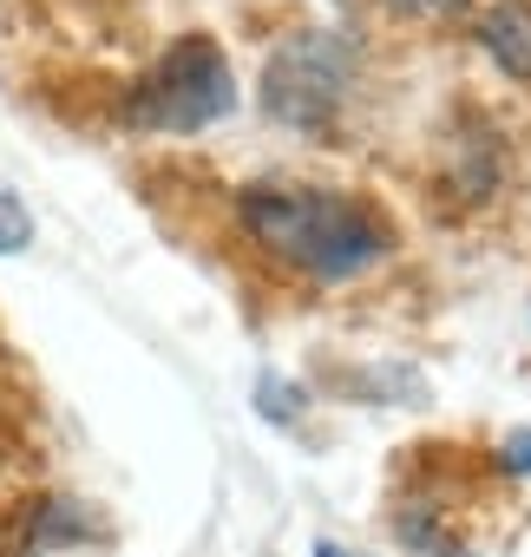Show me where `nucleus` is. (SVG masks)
<instances>
[{"label":"nucleus","mask_w":531,"mask_h":557,"mask_svg":"<svg viewBox=\"0 0 531 557\" xmlns=\"http://www.w3.org/2000/svg\"><path fill=\"white\" fill-rule=\"evenodd\" d=\"M236 230L302 283L342 289L394 256V223L368 190L342 184H296V177H256L236 190Z\"/></svg>","instance_id":"1"},{"label":"nucleus","mask_w":531,"mask_h":557,"mask_svg":"<svg viewBox=\"0 0 531 557\" xmlns=\"http://www.w3.org/2000/svg\"><path fill=\"white\" fill-rule=\"evenodd\" d=\"M112 112L125 132L151 138H197L236 112V73L217 34H177L145 73H132L112 92Z\"/></svg>","instance_id":"2"},{"label":"nucleus","mask_w":531,"mask_h":557,"mask_svg":"<svg viewBox=\"0 0 531 557\" xmlns=\"http://www.w3.org/2000/svg\"><path fill=\"white\" fill-rule=\"evenodd\" d=\"M348 86H355V40L335 27H302L262 60L256 106L283 132H329L342 119Z\"/></svg>","instance_id":"3"},{"label":"nucleus","mask_w":531,"mask_h":557,"mask_svg":"<svg viewBox=\"0 0 531 557\" xmlns=\"http://www.w3.org/2000/svg\"><path fill=\"white\" fill-rule=\"evenodd\" d=\"M505 164H511V151H505L498 125L479 119V106H466V112L446 125V151H440L433 171H427L433 210H440L446 223H453V210H485V203L498 197V184H505Z\"/></svg>","instance_id":"4"},{"label":"nucleus","mask_w":531,"mask_h":557,"mask_svg":"<svg viewBox=\"0 0 531 557\" xmlns=\"http://www.w3.org/2000/svg\"><path fill=\"white\" fill-rule=\"evenodd\" d=\"M472 40L485 47V60L505 79L531 86V0H485L472 14Z\"/></svg>","instance_id":"5"},{"label":"nucleus","mask_w":531,"mask_h":557,"mask_svg":"<svg viewBox=\"0 0 531 557\" xmlns=\"http://www.w3.org/2000/svg\"><path fill=\"white\" fill-rule=\"evenodd\" d=\"M86 524L92 511L66 492H40L21 505V531H14V550L21 557H47V550H66V544H86Z\"/></svg>","instance_id":"6"},{"label":"nucleus","mask_w":531,"mask_h":557,"mask_svg":"<svg viewBox=\"0 0 531 557\" xmlns=\"http://www.w3.org/2000/svg\"><path fill=\"white\" fill-rule=\"evenodd\" d=\"M256 413L270 420V426H296L309 413V387H296L283 374H256Z\"/></svg>","instance_id":"7"},{"label":"nucleus","mask_w":531,"mask_h":557,"mask_svg":"<svg viewBox=\"0 0 531 557\" xmlns=\"http://www.w3.org/2000/svg\"><path fill=\"white\" fill-rule=\"evenodd\" d=\"M381 8L413 27H466L472 21V0H381Z\"/></svg>","instance_id":"8"},{"label":"nucleus","mask_w":531,"mask_h":557,"mask_svg":"<svg viewBox=\"0 0 531 557\" xmlns=\"http://www.w3.org/2000/svg\"><path fill=\"white\" fill-rule=\"evenodd\" d=\"M34 243V210L14 184H0V256H21Z\"/></svg>","instance_id":"9"},{"label":"nucleus","mask_w":531,"mask_h":557,"mask_svg":"<svg viewBox=\"0 0 531 557\" xmlns=\"http://www.w3.org/2000/svg\"><path fill=\"white\" fill-rule=\"evenodd\" d=\"M498 472H505V479H531V433H511V440H505Z\"/></svg>","instance_id":"10"},{"label":"nucleus","mask_w":531,"mask_h":557,"mask_svg":"<svg viewBox=\"0 0 531 557\" xmlns=\"http://www.w3.org/2000/svg\"><path fill=\"white\" fill-rule=\"evenodd\" d=\"M79 8H99V14H119V8H125V0H79Z\"/></svg>","instance_id":"11"},{"label":"nucleus","mask_w":531,"mask_h":557,"mask_svg":"<svg viewBox=\"0 0 531 557\" xmlns=\"http://www.w3.org/2000/svg\"><path fill=\"white\" fill-rule=\"evenodd\" d=\"M316 557H355V550H342V544H329V537H322V544H316Z\"/></svg>","instance_id":"12"}]
</instances>
